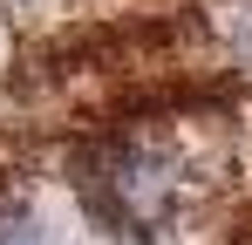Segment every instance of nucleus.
Segmentation results:
<instances>
[{"label": "nucleus", "mask_w": 252, "mask_h": 245, "mask_svg": "<svg viewBox=\"0 0 252 245\" xmlns=\"http://www.w3.org/2000/svg\"><path fill=\"white\" fill-rule=\"evenodd\" d=\"M0 245H48V239H41V225H34L28 211H7V218H0Z\"/></svg>", "instance_id": "f03ea898"}, {"label": "nucleus", "mask_w": 252, "mask_h": 245, "mask_svg": "<svg viewBox=\"0 0 252 245\" xmlns=\"http://www.w3.org/2000/svg\"><path fill=\"white\" fill-rule=\"evenodd\" d=\"M177 184L184 170L157 143H123L89 170V198L109 225H164V211L177 204Z\"/></svg>", "instance_id": "f257e3e1"}]
</instances>
